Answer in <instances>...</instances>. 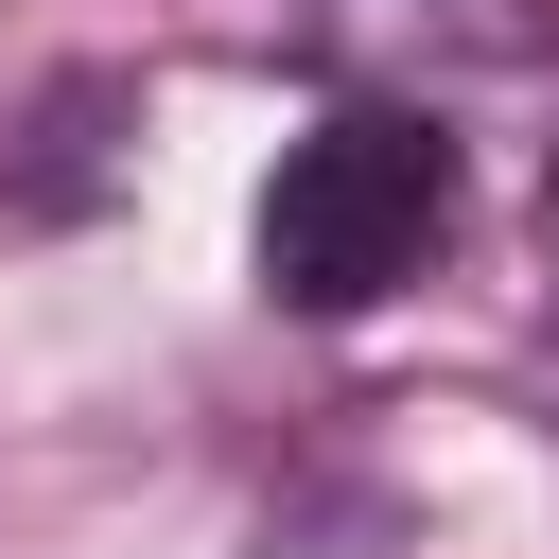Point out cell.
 <instances>
[{
	"instance_id": "3957f363",
	"label": "cell",
	"mask_w": 559,
	"mask_h": 559,
	"mask_svg": "<svg viewBox=\"0 0 559 559\" xmlns=\"http://www.w3.org/2000/svg\"><path fill=\"white\" fill-rule=\"evenodd\" d=\"M542 314H559V157H542Z\"/></svg>"
},
{
	"instance_id": "6da1fadb",
	"label": "cell",
	"mask_w": 559,
	"mask_h": 559,
	"mask_svg": "<svg viewBox=\"0 0 559 559\" xmlns=\"http://www.w3.org/2000/svg\"><path fill=\"white\" fill-rule=\"evenodd\" d=\"M454 210H472V157L437 122H384V105H332L314 140H280L262 175V297L280 314H384L402 280L454 262Z\"/></svg>"
},
{
	"instance_id": "7a4b0ae2",
	"label": "cell",
	"mask_w": 559,
	"mask_h": 559,
	"mask_svg": "<svg viewBox=\"0 0 559 559\" xmlns=\"http://www.w3.org/2000/svg\"><path fill=\"white\" fill-rule=\"evenodd\" d=\"M262 35L297 70H332V105L437 122L454 157L489 122H542L559 105V0H262Z\"/></svg>"
}]
</instances>
